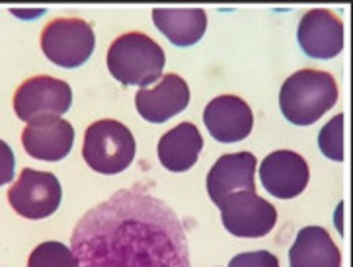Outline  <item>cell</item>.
Here are the masks:
<instances>
[{
  "label": "cell",
  "mask_w": 353,
  "mask_h": 267,
  "mask_svg": "<svg viewBox=\"0 0 353 267\" xmlns=\"http://www.w3.org/2000/svg\"><path fill=\"white\" fill-rule=\"evenodd\" d=\"M77 267H192L180 217L139 187L114 193L74 226Z\"/></svg>",
  "instance_id": "cell-1"
},
{
  "label": "cell",
  "mask_w": 353,
  "mask_h": 267,
  "mask_svg": "<svg viewBox=\"0 0 353 267\" xmlns=\"http://www.w3.org/2000/svg\"><path fill=\"white\" fill-rule=\"evenodd\" d=\"M23 151L35 160L59 162L69 156L74 145V127L67 119L43 116L32 119L22 133Z\"/></svg>",
  "instance_id": "cell-9"
},
{
  "label": "cell",
  "mask_w": 353,
  "mask_h": 267,
  "mask_svg": "<svg viewBox=\"0 0 353 267\" xmlns=\"http://www.w3.org/2000/svg\"><path fill=\"white\" fill-rule=\"evenodd\" d=\"M190 104V86L180 74H164L157 86L141 88L135 96L139 116L148 123H164Z\"/></svg>",
  "instance_id": "cell-13"
},
{
  "label": "cell",
  "mask_w": 353,
  "mask_h": 267,
  "mask_svg": "<svg viewBox=\"0 0 353 267\" xmlns=\"http://www.w3.org/2000/svg\"><path fill=\"white\" fill-rule=\"evenodd\" d=\"M152 22L172 45H195L207 30V14L203 8H154Z\"/></svg>",
  "instance_id": "cell-17"
},
{
  "label": "cell",
  "mask_w": 353,
  "mask_h": 267,
  "mask_svg": "<svg viewBox=\"0 0 353 267\" xmlns=\"http://www.w3.org/2000/svg\"><path fill=\"white\" fill-rule=\"evenodd\" d=\"M289 267H342V252L326 228L305 226L289 250Z\"/></svg>",
  "instance_id": "cell-15"
},
{
  "label": "cell",
  "mask_w": 353,
  "mask_h": 267,
  "mask_svg": "<svg viewBox=\"0 0 353 267\" xmlns=\"http://www.w3.org/2000/svg\"><path fill=\"white\" fill-rule=\"evenodd\" d=\"M14 170H16V156L10 145L6 140L0 139V187L10 184L14 180Z\"/></svg>",
  "instance_id": "cell-21"
},
{
  "label": "cell",
  "mask_w": 353,
  "mask_h": 267,
  "mask_svg": "<svg viewBox=\"0 0 353 267\" xmlns=\"http://www.w3.org/2000/svg\"><path fill=\"white\" fill-rule=\"evenodd\" d=\"M96 35L90 23L79 18L51 20L41 32V49L53 65L77 69L94 53Z\"/></svg>",
  "instance_id": "cell-5"
},
{
  "label": "cell",
  "mask_w": 353,
  "mask_h": 267,
  "mask_svg": "<svg viewBox=\"0 0 353 267\" xmlns=\"http://www.w3.org/2000/svg\"><path fill=\"white\" fill-rule=\"evenodd\" d=\"M203 123H205L209 135L216 142H240L252 133L254 127V114L250 105L246 104L239 96H216L207 104L203 111Z\"/></svg>",
  "instance_id": "cell-12"
},
{
  "label": "cell",
  "mask_w": 353,
  "mask_h": 267,
  "mask_svg": "<svg viewBox=\"0 0 353 267\" xmlns=\"http://www.w3.org/2000/svg\"><path fill=\"white\" fill-rule=\"evenodd\" d=\"M320 152L334 162L343 160V116L330 119L319 135Z\"/></svg>",
  "instance_id": "cell-19"
},
{
  "label": "cell",
  "mask_w": 353,
  "mask_h": 267,
  "mask_svg": "<svg viewBox=\"0 0 353 267\" xmlns=\"http://www.w3.org/2000/svg\"><path fill=\"white\" fill-rule=\"evenodd\" d=\"M256 156L252 152L223 154L207 174V193L211 201H221L239 191L256 189Z\"/></svg>",
  "instance_id": "cell-14"
},
{
  "label": "cell",
  "mask_w": 353,
  "mask_h": 267,
  "mask_svg": "<svg viewBox=\"0 0 353 267\" xmlns=\"http://www.w3.org/2000/svg\"><path fill=\"white\" fill-rule=\"evenodd\" d=\"M296 39L307 57L334 58L343 49V22L328 8H312L301 18Z\"/></svg>",
  "instance_id": "cell-10"
},
{
  "label": "cell",
  "mask_w": 353,
  "mask_h": 267,
  "mask_svg": "<svg viewBox=\"0 0 353 267\" xmlns=\"http://www.w3.org/2000/svg\"><path fill=\"white\" fill-rule=\"evenodd\" d=\"M63 189L57 175L23 168L16 184L8 189V203L20 217L41 221L51 217L61 205Z\"/></svg>",
  "instance_id": "cell-6"
},
{
  "label": "cell",
  "mask_w": 353,
  "mask_h": 267,
  "mask_svg": "<svg viewBox=\"0 0 353 267\" xmlns=\"http://www.w3.org/2000/svg\"><path fill=\"white\" fill-rule=\"evenodd\" d=\"M336 102L338 84L330 72L324 70H296L283 82L279 92V107L283 117L289 123L301 127L316 123Z\"/></svg>",
  "instance_id": "cell-2"
},
{
  "label": "cell",
  "mask_w": 353,
  "mask_h": 267,
  "mask_svg": "<svg viewBox=\"0 0 353 267\" xmlns=\"http://www.w3.org/2000/svg\"><path fill=\"white\" fill-rule=\"evenodd\" d=\"M12 104L18 119L26 123L43 116L61 117L72 105V90L67 82L53 76H32L18 86Z\"/></svg>",
  "instance_id": "cell-8"
},
{
  "label": "cell",
  "mask_w": 353,
  "mask_h": 267,
  "mask_svg": "<svg viewBox=\"0 0 353 267\" xmlns=\"http://www.w3.org/2000/svg\"><path fill=\"white\" fill-rule=\"evenodd\" d=\"M164 65V49L152 37L139 32L119 35L108 51L110 74L123 86L148 88L162 78Z\"/></svg>",
  "instance_id": "cell-3"
},
{
  "label": "cell",
  "mask_w": 353,
  "mask_h": 267,
  "mask_svg": "<svg viewBox=\"0 0 353 267\" xmlns=\"http://www.w3.org/2000/svg\"><path fill=\"white\" fill-rule=\"evenodd\" d=\"M228 267H279V259L268 250H258L234 256Z\"/></svg>",
  "instance_id": "cell-20"
},
{
  "label": "cell",
  "mask_w": 353,
  "mask_h": 267,
  "mask_svg": "<svg viewBox=\"0 0 353 267\" xmlns=\"http://www.w3.org/2000/svg\"><path fill=\"white\" fill-rule=\"evenodd\" d=\"M203 149V137L194 123H180L159 140V160L170 172H188L194 168Z\"/></svg>",
  "instance_id": "cell-16"
},
{
  "label": "cell",
  "mask_w": 353,
  "mask_h": 267,
  "mask_svg": "<svg viewBox=\"0 0 353 267\" xmlns=\"http://www.w3.org/2000/svg\"><path fill=\"white\" fill-rule=\"evenodd\" d=\"M263 189L277 199L299 197L308 186L310 170L307 160L293 151H275L260 166Z\"/></svg>",
  "instance_id": "cell-11"
},
{
  "label": "cell",
  "mask_w": 353,
  "mask_h": 267,
  "mask_svg": "<svg viewBox=\"0 0 353 267\" xmlns=\"http://www.w3.org/2000/svg\"><path fill=\"white\" fill-rule=\"evenodd\" d=\"M28 267H77L69 246L63 242H43L30 254Z\"/></svg>",
  "instance_id": "cell-18"
},
{
  "label": "cell",
  "mask_w": 353,
  "mask_h": 267,
  "mask_svg": "<svg viewBox=\"0 0 353 267\" xmlns=\"http://www.w3.org/2000/svg\"><path fill=\"white\" fill-rule=\"evenodd\" d=\"M223 226L239 238H263L274 231L277 209L256 191H239L225 197L219 205Z\"/></svg>",
  "instance_id": "cell-7"
},
{
  "label": "cell",
  "mask_w": 353,
  "mask_h": 267,
  "mask_svg": "<svg viewBox=\"0 0 353 267\" xmlns=\"http://www.w3.org/2000/svg\"><path fill=\"white\" fill-rule=\"evenodd\" d=\"M137 142L129 129L115 119L94 121L84 133L82 158L94 172L115 175L133 164Z\"/></svg>",
  "instance_id": "cell-4"
}]
</instances>
